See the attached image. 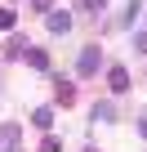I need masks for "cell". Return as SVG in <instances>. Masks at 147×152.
<instances>
[{
    "label": "cell",
    "instance_id": "1",
    "mask_svg": "<svg viewBox=\"0 0 147 152\" xmlns=\"http://www.w3.org/2000/svg\"><path fill=\"white\" fill-rule=\"evenodd\" d=\"M18 139H22V130L9 121L5 130H0V152H18Z\"/></svg>",
    "mask_w": 147,
    "mask_h": 152
},
{
    "label": "cell",
    "instance_id": "2",
    "mask_svg": "<svg viewBox=\"0 0 147 152\" xmlns=\"http://www.w3.org/2000/svg\"><path fill=\"white\" fill-rule=\"evenodd\" d=\"M98 63H103V54H98V49H85V54H80V76H94Z\"/></svg>",
    "mask_w": 147,
    "mask_h": 152
},
{
    "label": "cell",
    "instance_id": "3",
    "mask_svg": "<svg viewBox=\"0 0 147 152\" xmlns=\"http://www.w3.org/2000/svg\"><path fill=\"white\" fill-rule=\"evenodd\" d=\"M107 81H112V90L120 94V90H129V72H125V67H112V76H107Z\"/></svg>",
    "mask_w": 147,
    "mask_h": 152
},
{
    "label": "cell",
    "instance_id": "4",
    "mask_svg": "<svg viewBox=\"0 0 147 152\" xmlns=\"http://www.w3.org/2000/svg\"><path fill=\"white\" fill-rule=\"evenodd\" d=\"M67 27H71V14L54 9V14H49V31H67Z\"/></svg>",
    "mask_w": 147,
    "mask_h": 152
},
{
    "label": "cell",
    "instance_id": "5",
    "mask_svg": "<svg viewBox=\"0 0 147 152\" xmlns=\"http://www.w3.org/2000/svg\"><path fill=\"white\" fill-rule=\"evenodd\" d=\"M31 125L49 130V125H54V112H49V107H36V112H31Z\"/></svg>",
    "mask_w": 147,
    "mask_h": 152
},
{
    "label": "cell",
    "instance_id": "6",
    "mask_svg": "<svg viewBox=\"0 0 147 152\" xmlns=\"http://www.w3.org/2000/svg\"><path fill=\"white\" fill-rule=\"evenodd\" d=\"M27 63H31V67H40V72L49 67V58H45V49H31V45H27Z\"/></svg>",
    "mask_w": 147,
    "mask_h": 152
},
{
    "label": "cell",
    "instance_id": "7",
    "mask_svg": "<svg viewBox=\"0 0 147 152\" xmlns=\"http://www.w3.org/2000/svg\"><path fill=\"white\" fill-rule=\"evenodd\" d=\"M103 5H107V0H80V9H89V14H98Z\"/></svg>",
    "mask_w": 147,
    "mask_h": 152
},
{
    "label": "cell",
    "instance_id": "8",
    "mask_svg": "<svg viewBox=\"0 0 147 152\" xmlns=\"http://www.w3.org/2000/svg\"><path fill=\"white\" fill-rule=\"evenodd\" d=\"M40 152H62V143H58V139H45V143H40Z\"/></svg>",
    "mask_w": 147,
    "mask_h": 152
},
{
    "label": "cell",
    "instance_id": "9",
    "mask_svg": "<svg viewBox=\"0 0 147 152\" xmlns=\"http://www.w3.org/2000/svg\"><path fill=\"white\" fill-rule=\"evenodd\" d=\"M31 9H40V14H45V9H49V0H31Z\"/></svg>",
    "mask_w": 147,
    "mask_h": 152
},
{
    "label": "cell",
    "instance_id": "10",
    "mask_svg": "<svg viewBox=\"0 0 147 152\" xmlns=\"http://www.w3.org/2000/svg\"><path fill=\"white\" fill-rule=\"evenodd\" d=\"M134 40H138V45H143V49H147V31H138V36H134Z\"/></svg>",
    "mask_w": 147,
    "mask_h": 152
}]
</instances>
